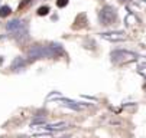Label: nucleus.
Returning <instances> with one entry per match:
<instances>
[{
	"label": "nucleus",
	"mask_w": 146,
	"mask_h": 138,
	"mask_svg": "<svg viewBox=\"0 0 146 138\" xmlns=\"http://www.w3.org/2000/svg\"><path fill=\"white\" fill-rule=\"evenodd\" d=\"M62 53L61 49L55 48V46H39L35 45L28 50V58L31 61L33 59H42V58H56Z\"/></svg>",
	"instance_id": "1"
},
{
	"label": "nucleus",
	"mask_w": 146,
	"mask_h": 138,
	"mask_svg": "<svg viewBox=\"0 0 146 138\" xmlns=\"http://www.w3.org/2000/svg\"><path fill=\"white\" fill-rule=\"evenodd\" d=\"M6 29L7 32L13 33L15 37L17 39H23L28 36V27H26V23L23 20H20V19H15V20L9 22L6 25Z\"/></svg>",
	"instance_id": "2"
},
{
	"label": "nucleus",
	"mask_w": 146,
	"mask_h": 138,
	"mask_svg": "<svg viewBox=\"0 0 146 138\" xmlns=\"http://www.w3.org/2000/svg\"><path fill=\"white\" fill-rule=\"evenodd\" d=\"M110 58H111V61H113V62H116V63H123V62L133 61V59H136L137 56H136L135 53H132V52H127V50H121V49H119V50H113V52H111V55H110Z\"/></svg>",
	"instance_id": "3"
},
{
	"label": "nucleus",
	"mask_w": 146,
	"mask_h": 138,
	"mask_svg": "<svg viewBox=\"0 0 146 138\" xmlns=\"http://www.w3.org/2000/svg\"><path fill=\"white\" fill-rule=\"evenodd\" d=\"M116 17H117V16H116V12H114V9L110 7V6L103 7L101 12H100V22H101V25H104V26L113 25L114 20H116Z\"/></svg>",
	"instance_id": "4"
},
{
	"label": "nucleus",
	"mask_w": 146,
	"mask_h": 138,
	"mask_svg": "<svg viewBox=\"0 0 146 138\" xmlns=\"http://www.w3.org/2000/svg\"><path fill=\"white\" fill-rule=\"evenodd\" d=\"M103 37L109 39V41H123V39H126L123 33H103Z\"/></svg>",
	"instance_id": "5"
},
{
	"label": "nucleus",
	"mask_w": 146,
	"mask_h": 138,
	"mask_svg": "<svg viewBox=\"0 0 146 138\" xmlns=\"http://www.w3.org/2000/svg\"><path fill=\"white\" fill-rule=\"evenodd\" d=\"M25 65H26V62L23 61L22 58H16L15 61H13V63H12V69L13 71H19V69L25 68Z\"/></svg>",
	"instance_id": "6"
},
{
	"label": "nucleus",
	"mask_w": 146,
	"mask_h": 138,
	"mask_svg": "<svg viewBox=\"0 0 146 138\" xmlns=\"http://www.w3.org/2000/svg\"><path fill=\"white\" fill-rule=\"evenodd\" d=\"M12 13V9L9 6H2L0 7V17H7Z\"/></svg>",
	"instance_id": "7"
},
{
	"label": "nucleus",
	"mask_w": 146,
	"mask_h": 138,
	"mask_svg": "<svg viewBox=\"0 0 146 138\" xmlns=\"http://www.w3.org/2000/svg\"><path fill=\"white\" fill-rule=\"evenodd\" d=\"M38 16H46L48 13H49V7L48 6H42V7H39L38 9Z\"/></svg>",
	"instance_id": "8"
},
{
	"label": "nucleus",
	"mask_w": 146,
	"mask_h": 138,
	"mask_svg": "<svg viewBox=\"0 0 146 138\" xmlns=\"http://www.w3.org/2000/svg\"><path fill=\"white\" fill-rule=\"evenodd\" d=\"M68 5V0H56V6L58 7H65Z\"/></svg>",
	"instance_id": "9"
},
{
	"label": "nucleus",
	"mask_w": 146,
	"mask_h": 138,
	"mask_svg": "<svg viewBox=\"0 0 146 138\" xmlns=\"http://www.w3.org/2000/svg\"><path fill=\"white\" fill-rule=\"evenodd\" d=\"M31 2H32V0H26V2H23V3H22V5H20V6H19V9H23V7H25V6H26V5H29V3H31Z\"/></svg>",
	"instance_id": "10"
},
{
	"label": "nucleus",
	"mask_w": 146,
	"mask_h": 138,
	"mask_svg": "<svg viewBox=\"0 0 146 138\" xmlns=\"http://www.w3.org/2000/svg\"><path fill=\"white\" fill-rule=\"evenodd\" d=\"M120 2H121V3H126V2H129V0H120Z\"/></svg>",
	"instance_id": "11"
}]
</instances>
